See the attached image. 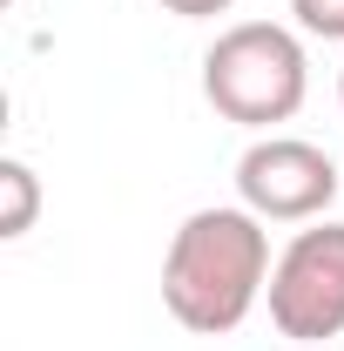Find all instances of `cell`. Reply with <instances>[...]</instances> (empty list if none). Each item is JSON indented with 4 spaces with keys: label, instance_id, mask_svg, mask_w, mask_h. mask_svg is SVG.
<instances>
[{
    "label": "cell",
    "instance_id": "1",
    "mask_svg": "<svg viewBox=\"0 0 344 351\" xmlns=\"http://www.w3.org/2000/svg\"><path fill=\"white\" fill-rule=\"evenodd\" d=\"M270 291V230L243 203L182 217L162 250V304L196 338H230Z\"/></svg>",
    "mask_w": 344,
    "mask_h": 351
},
{
    "label": "cell",
    "instance_id": "2",
    "mask_svg": "<svg viewBox=\"0 0 344 351\" xmlns=\"http://www.w3.org/2000/svg\"><path fill=\"white\" fill-rule=\"evenodd\" d=\"M203 95L236 129H277L310 95V54L277 21H236L203 54Z\"/></svg>",
    "mask_w": 344,
    "mask_h": 351
},
{
    "label": "cell",
    "instance_id": "3",
    "mask_svg": "<svg viewBox=\"0 0 344 351\" xmlns=\"http://www.w3.org/2000/svg\"><path fill=\"white\" fill-rule=\"evenodd\" d=\"M270 324L291 345H324L344 331V223H310L270 263Z\"/></svg>",
    "mask_w": 344,
    "mask_h": 351
},
{
    "label": "cell",
    "instance_id": "4",
    "mask_svg": "<svg viewBox=\"0 0 344 351\" xmlns=\"http://www.w3.org/2000/svg\"><path fill=\"white\" fill-rule=\"evenodd\" d=\"M236 196L263 223H310L338 203V162L304 135H257L236 162Z\"/></svg>",
    "mask_w": 344,
    "mask_h": 351
},
{
    "label": "cell",
    "instance_id": "5",
    "mask_svg": "<svg viewBox=\"0 0 344 351\" xmlns=\"http://www.w3.org/2000/svg\"><path fill=\"white\" fill-rule=\"evenodd\" d=\"M0 189H7V217H0V237H27L34 230V210H41V182L21 156L0 162Z\"/></svg>",
    "mask_w": 344,
    "mask_h": 351
},
{
    "label": "cell",
    "instance_id": "6",
    "mask_svg": "<svg viewBox=\"0 0 344 351\" xmlns=\"http://www.w3.org/2000/svg\"><path fill=\"white\" fill-rule=\"evenodd\" d=\"M291 14H297L304 34H317V41H344V0H291Z\"/></svg>",
    "mask_w": 344,
    "mask_h": 351
},
{
    "label": "cell",
    "instance_id": "7",
    "mask_svg": "<svg viewBox=\"0 0 344 351\" xmlns=\"http://www.w3.org/2000/svg\"><path fill=\"white\" fill-rule=\"evenodd\" d=\"M169 14H182V21H216V14H230L236 0H162Z\"/></svg>",
    "mask_w": 344,
    "mask_h": 351
},
{
    "label": "cell",
    "instance_id": "8",
    "mask_svg": "<svg viewBox=\"0 0 344 351\" xmlns=\"http://www.w3.org/2000/svg\"><path fill=\"white\" fill-rule=\"evenodd\" d=\"M338 101H344V68H338Z\"/></svg>",
    "mask_w": 344,
    "mask_h": 351
}]
</instances>
